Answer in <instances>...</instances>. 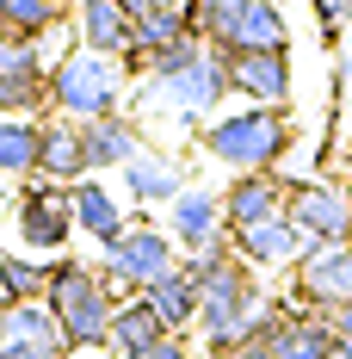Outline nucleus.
Instances as JSON below:
<instances>
[{"instance_id":"obj_1","label":"nucleus","mask_w":352,"mask_h":359,"mask_svg":"<svg viewBox=\"0 0 352 359\" xmlns=\"http://www.w3.org/2000/svg\"><path fill=\"white\" fill-rule=\"evenodd\" d=\"M148 87H142V100H155V106H167L174 118L185 124H198V118H211L223 100H229V69H223V50H211L198 32H185L179 43H167L161 56H148Z\"/></svg>"},{"instance_id":"obj_2","label":"nucleus","mask_w":352,"mask_h":359,"mask_svg":"<svg viewBox=\"0 0 352 359\" xmlns=\"http://www.w3.org/2000/svg\"><path fill=\"white\" fill-rule=\"evenodd\" d=\"M43 304H50V316L62 328L69 353H111V310H118V297H111L99 266H87L74 254H50Z\"/></svg>"},{"instance_id":"obj_3","label":"nucleus","mask_w":352,"mask_h":359,"mask_svg":"<svg viewBox=\"0 0 352 359\" xmlns=\"http://www.w3.org/2000/svg\"><path fill=\"white\" fill-rule=\"evenodd\" d=\"M290 149V111L284 106H241L204 124V155L235 174H272Z\"/></svg>"},{"instance_id":"obj_4","label":"nucleus","mask_w":352,"mask_h":359,"mask_svg":"<svg viewBox=\"0 0 352 359\" xmlns=\"http://www.w3.org/2000/svg\"><path fill=\"white\" fill-rule=\"evenodd\" d=\"M130 100V69L111 62V56H93V50H69L50 62V111L56 118H74V124H93V118H111Z\"/></svg>"},{"instance_id":"obj_5","label":"nucleus","mask_w":352,"mask_h":359,"mask_svg":"<svg viewBox=\"0 0 352 359\" xmlns=\"http://www.w3.org/2000/svg\"><path fill=\"white\" fill-rule=\"evenodd\" d=\"M13 229H19V248L25 254H62L74 236V205H69V186L56 180H19V198H13Z\"/></svg>"},{"instance_id":"obj_6","label":"nucleus","mask_w":352,"mask_h":359,"mask_svg":"<svg viewBox=\"0 0 352 359\" xmlns=\"http://www.w3.org/2000/svg\"><path fill=\"white\" fill-rule=\"evenodd\" d=\"M174 266H179V242L167 229H155V223H130L118 242H106V273L124 291H148L155 279H167Z\"/></svg>"},{"instance_id":"obj_7","label":"nucleus","mask_w":352,"mask_h":359,"mask_svg":"<svg viewBox=\"0 0 352 359\" xmlns=\"http://www.w3.org/2000/svg\"><path fill=\"white\" fill-rule=\"evenodd\" d=\"M284 217L303 229V242H352V192L346 186H328V180H303L290 186L284 198Z\"/></svg>"},{"instance_id":"obj_8","label":"nucleus","mask_w":352,"mask_h":359,"mask_svg":"<svg viewBox=\"0 0 352 359\" xmlns=\"http://www.w3.org/2000/svg\"><path fill=\"white\" fill-rule=\"evenodd\" d=\"M352 297V242H316V248L297 260V291H290V304H303V310H334V304H346Z\"/></svg>"},{"instance_id":"obj_9","label":"nucleus","mask_w":352,"mask_h":359,"mask_svg":"<svg viewBox=\"0 0 352 359\" xmlns=\"http://www.w3.org/2000/svg\"><path fill=\"white\" fill-rule=\"evenodd\" d=\"M229 93L253 106H290V50H223Z\"/></svg>"},{"instance_id":"obj_10","label":"nucleus","mask_w":352,"mask_h":359,"mask_svg":"<svg viewBox=\"0 0 352 359\" xmlns=\"http://www.w3.org/2000/svg\"><path fill=\"white\" fill-rule=\"evenodd\" d=\"M229 242L241 254L253 273H279V266H297L309 242H303V229L290 223V217H266V223H247V229H229Z\"/></svg>"},{"instance_id":"obj_11","label":"nucleus","mask_w":352,"mask_h":359,"mask_svg":"<svg viewBox=\"0 0 352 359\" xmlns=\"http://www.w3.org/2000/svg\"><path fill=\"white\" fill-rule=\"evenodd\" d=\"M167 236L185 248H204L216 236H229L223 229V192H204V186H185L179 198H167Z\"/></svg>"},{"instance_id":"obj_12","label":"nucleus","mask_w":352,"mask_h":359,"mask_svg":"<svg viewBox=\"0 0 352 359\" xmlns=\"http://www.w3.org/2000/svg\"><path fill=\"white\" fill-rule=\"evenodd\" d=\"M284 198H290V186L279 174H235V186L223 192V229H247V223L284 217Z\"/></svg>"},{"instance_id":"obj_13","label":"nucleus","mask_w":352,"mask_h":359,"mask_svg":"<svg viewBox=\"0 0 352 359\" xmlns=\"http://www.w3.org/2000/svg\"><path fill=\"white\" fill-rule=\"evenodd\" d=\"M87 137H80V124L74 118H43V149H37V180H56V186H74V180H87Z\"/></svg>"},{"instance_id":"obj_14","label":"nucleus","mask_w":352,"mask_h":359,"mask_svg":"<svg viewBox=\"0 0 352 359\" xmlns=\"http://www.w3.org/2000/svg\"><path fill=\"white\" fill-rule=\"evenodd\" d=\"M74 32H80V50L130 62V13L118 0H74Z\"/></svg>"},{"instance_id":"obj_15","label":"nucleus","mask_w":352,"mask_h":359,"mask_svg":"<svg viewBox=\"0 0 352 359\" xmlns=\"http://www.w3.org/2000/svg\"><path fill=\"white\" fill-rule=\"evenodd\" d=\"M69 205H74V229H80V236H93L99 248L118 242V236L130 229V223H124V205H118V192H111L99 174L74 180V186H69Z\"/></svg>"},{"instance_id":"obj_16","label":"nucleus","mask_w":352,"mask_h":359,"mask_svg":"<svg viewBox=\"0 0 352 359\" xmlns=\"http://www.w3.org/2000/svg\"><path fill=\"white\" fill-rule=\"evenodd\" d=\"M80 137H87V168L93 174H118L130 155H142V124L130 111H111V118H93V124H80Z\"/></svg>"},{"instance_id":"obj_17","label":"nucleus","mask_w":352,"mask_h":359,"mask_svg":"<svg viewBox=\"0 0 352 359\" xmlns=\"http://www.w3.org/2000/svg\"><path fill=\"white\" fill-rule=\"evenodd\" d=\"M118 174H124V192H130L136 205H167V198H179V192H185L179 161L167 155V149H142V155H130Z\"/></svg>"},{"instance_id":"obj_18","label":"nucleus","mask_w":352,"mask_h":359,"mask_svg":"<svg viewBox=\"0 0 352 359\" xmlns=\"http://www.w3.org/2000/svg\"><path fill=\"white\" fill-rule=\"evenodd\" d=\"M37 149H43V118L37 111H0V180H31Z\"/></svg>"},{"instance_id":"obj_19","label":"nucleus","mask_w":352,"mask_h":359,"mask_svg":"<svg viewBox=\"0 0 352 359\" xmlns=\"http://www.w3.org/2000/svg\"><path fill=\"white\" fill-rule=\"evenodd\" d=\"M142 297H148V310L161 316V328H167V334H185V328H198V279H192L185 266H174L167 279H155Z\"/></svg>"},{"instance_id":"obj_20","label":"nucleus","mask_w":352,"mask_h":359,"mask_svg":"<svg viewBox=\"0 0 352 359\" xmlns=\"http://www.w3.org/2000/svg\"><path fill=\"white\" fill-rule=\"evenodd\" d=\"M50 291V260L25 248H0V304H37Z\"/></svg>"},{"instance_id":"obj_21","label":"nucleus","mask_w":352,"mask_h":359,"mask_svg":"<svg viewBox=\"0 0 352 359\" xmlns=\"http://www.w3.org/2000/svg\"><path fill=\"white\" fill-rule=\"evenodd\" d=\"M62 25V0H0V37H43Z\"/></svg>"},{"instance_id":"obj_22","label":"nucleus","mask_w":352,"mask_h":359,"mask_svg":"<svg viewBox=\"0 0 352 359\" xmlns=\"http://www.w3.org/2000/svg\"><path fill=\"white\" fill-rule=\"evenodd\" d=\"M155 334H167L161 328V316L148 310V297H130V304H118L111 310V353H130V347H142V341H155Z\"/></svg>"},{"instance_id":"obj_23","label":"nucleus","mask_w":352,"mask_h":359,"mask_svg":"<svg viewBox=\"0 0 352 359\" xmlns=\"http://www.w3.org/2000/svg\"><path fill=\"white\" fill-rule=\"evenodd\" d=\"M0 81H19V87L50 81V56H43V43H37V37H0Z\"/></svg>"},{"instance_id":"obj_24","label":"nucleus","mask_w":352,"mask_h":359,"mask_svg":"<svg viewBox=\"0 0 352 359\" xmlns=\"http://www.w3.org/2000/svg\"><path fill=\"white\" fill-rule=\"evenodd\" d=\"M316 6V25H321V43H340V32L352 25V0H309Z\"/></svg>"},{"instance_id":"obj_25","label":"nucleus","mask_w":352,"mask_h":359,"mask_svg":"<svg viewBox=\"0 0 352 359\" xmlns=\"http://www.w3.org/2000/svg\"><path fill=\"white\" fill-rule=\"evenodd\" d=\"M118 359H192V347H185V334H155V341H142Z\"/></svg>"},{"instance_id":"obj_26","label":"nucleus","mask_w":352,"mask_h":359,"mask_svg":"<svg viewBox=\"0 0 352 359\" xmlns=\"http://www.w3.org/2000/svg\"><path fill=\"white\" fill-rule=\"evenodd\" d=\"M328 328H334L340 341H352V297H346V304H334V310H328Z\"/></svg>"},{"instance_id":"obj_27","label":"nucleus","mask_w":352,"mask_h":359,"mask_svg":"<svg viewBox=\"0 0 352 359\" xmlns=\"http://www.w3.org/2000/svg\"><path fill=\"white\" fill-rule=\"evenodd\" d=\"M229 359H279V353H272L266 341H247V347H235V353H229Z\"/></svg>"},{"instance_id":"obj_28","label":"nucleus","mask_w":352,"mask_h":359,"mask_svg":"<svg viewBox=\"0 0 352 359\" xmlns=\"http://www.w3.org/2000/svg\"><path fill=\"white\" fill-rule=\"evenodd\" d=\"M321 359H352V341H340V334H334V341H328V353Z\"/></svg>"},{"instance_id":"obj_29","label":"nucleus","mask_w":352,"mask_h":359,"mask_svg":"<svg viewBox=\"0 0 352 359\" xmlns=\"http://www.w3.org/2000/svg\"><path fill=\"white\" fill-rule=\"evenodd\" d=\"M346 87H352V50L340 56V93H346Z\"/></svg>"},{"instance_id":"obj_30","label":"nucleus","mask_w":352,"mask_h":359,"mask_svg":"<svg viewBox=\"0 0 352 359\" xmlns=\"http://www.w3.org/2000/svg\"><path fill=\"white\" fill-rule=\"evenodd\" d=\"M62 359H111V353H62Z\"/></svg>"},{"instance_id":"obj_31","label":"nucleus","mask_w":352,"mask_h":359,"mask_svg":"<svg viewBox=\"0 0 352 359\" xmlns=\"http://www.w3.org/2000/svg\"><path fill=\"white\" fill-rule=\"evenodd\" d=\"M62 6H69V0H62Z\"/></svg>"},{"instance_id":"obj_32","label":"nucleus","mask_w":352,"mask_h":359,"mask_svg":"<svg viewBox=\"0 0 352 359\" xmlns=\"http://www.w3.org/2000/svg\"><path fill=\"white\" fill-rule=\"evenodd\" d=\"M0 310H6V304H0Z\"/></svg>"}]
</instances>
